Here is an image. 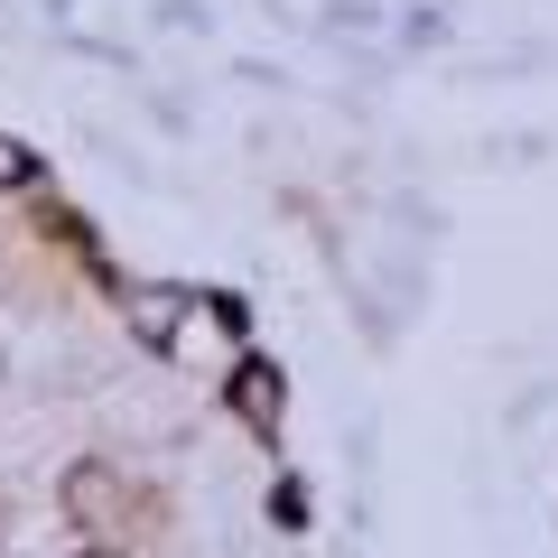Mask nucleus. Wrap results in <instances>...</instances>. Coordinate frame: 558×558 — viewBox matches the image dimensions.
Masks as SVG:
<instances>
[{
    "mask_svg": "<svg viewBox=\"0 0 558 558\" xmlns=\"http://www.w3.org/2000/svg\"><path fill=\"white\" fill-rule=\"evenodd\" d=\"M186 326V289H131V336L140 344H168Z\"/></svg>",
    "mask_w": 558,
    "mask_h": 558,
    "instance_id": "1",
    "label": "nucleus"
},
{
    "mask_svg": "<svg viewBox=\"0 0 558 558\" xmlns=\"http://www.w3.org/2000/svg\"><path fill=\"white\" fill-rule=\"evenodd\" d=\"M233 410L252 418V428L279 418V373H270V363H242V373H233Z\"/></svg>",
    "mask_w": 558,
    "mask_h": 558,
    "instance_id": "2",
    "label": "nucleus"
},
{
    "mask_svg": "<svg viewBox=\"0 0 558 558\" xmlns=\"http://www.w3.org/2000/svg\"><path fill=\"white\" fill-rule=\"evenodd\" d=\"M102 502H121V484L102 475V465H75V475H65V512H75V521H112Z\"/></svg>",
    "mask_w": 558,
    "mask_h": 558,
    "instance_id": "3",
    "label": "nucleus"
},
{
    "mask_svg": "<svg viewBox=\"0 0 558 558\" xmlns=\"http://www.w3.org/2000/svg\"><path fill=\"white\" fill-rule=\"evenodd\" d=\"M28 178H38V159H28V149H20V140H10V131H0V186H28Z\"/></svg>",
    "mask_w": 558,
    "mask_h": 558,
    "instance_id": "4",
    "label": "nucleus"
},
{
    "mask_svg": "<svg viewBox=\"0 0 558 558\" xmlns=\"http://www.w3.org/2000/svg\"><path fill=\"white\" fill-rule=\"evenodd\" d=\"M84 558H112V549H84Z\"/></svg>",
    "mask_w": 558,
    "mask_h": 558,
    "instance_id": "5",
    "label": "nucleus"
}]
</instances>
